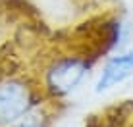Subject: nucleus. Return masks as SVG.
I'll use <instances>...</instances> for the list:
<instances>
[{"mask_svg": "<svg viewBox=\"0 0 133 127\" xmlns=\"http://www.w3.org/2000/svg\"><path fill=\"white\" fill-rule=\"evenodd\" d=\"M89 66L79 58H68L56 62L46 73V85L54 94H68L75 90L85 79Z\"/></svg>", "mask_w": 133, "mask_h": 127, "instance_id": "obj_2", "label": "nucleus"}, {"mask_svg": "<svg viewBox=\"0 0 133 127\" xmlns=\"http://www.w3.org/2000/svg\"><path fill=\"white\" fill-rule=\"evenodd\" d=\"M131 75H133V50H127L106 62V66L102 67L97 83H95V90L104 93V90L120 85L122 81H125Z\"/></svg>", "mask_w": 133, "mask_h": 127, "instance_id": "obj_3", "label": "nucleus"}, {"mask_svg": "<svg viewBox=\"0 0 133 127\" xmlns=\"http://www.w3.org/2000/svg\"><path fill=\"white\" fill-rule=\"evenodd\" d=\"M16 127H46L41 119H35V117H23L19 123H16Z\"/></svg>", "mask_w": 133, "mask_h": 127, "instance_id": "obj_4", "label": "nucleus"}, {"mask_svg": "<svg viewBox=\"0 0 133 127\" xmlns=\"http://www.w3.org/2000/svg\"><path fill=\"white\" fill-rule=\"evenodd\" d=\"M62 127H71V125H62Z\"/></svg>", "mask_w": 133, "mask_h": 127, "instance_id": "obj_5", "label": "nucleus"}, {"mask_svg": "<svg viewBox=\"0 0 133 127\" xmlns=\"http://www.w3.org/2000/svg\"><path fill=\"white\" fill-rule=\"evenodd\" d=\"M31 108V93L25 85L10 81L0 85V127L16 125Z\"/></svg>", "mask_w": 133, "mask_h": 127, "instance_id": "obj_1", "label": "nucleus"}]
</instances>
